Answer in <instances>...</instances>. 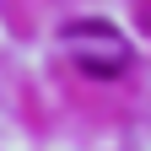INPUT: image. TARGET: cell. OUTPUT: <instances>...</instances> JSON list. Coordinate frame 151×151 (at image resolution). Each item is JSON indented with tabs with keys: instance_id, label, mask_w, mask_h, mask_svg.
Listing matches in <instances>:
<instances>
[{
	"instance_id": "1",
	"label": "cell",
	"mask_w": 151,
	"mask_h": 151,
	"mask_svg": "<svg viewBox=\"0 0 151 151\" xmlns=\"http://www.w3.org/2000/svg\"><path fill=\"white\" fill-rule=\"evenodd\" d=\"M60 43L70 54V65L81 76H92V81H119L129 70V60H135L129 54V38L119 27H108V22H70L60 32Z\"/></svg>"
}]
</instances>
